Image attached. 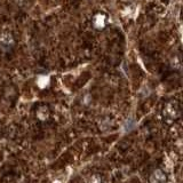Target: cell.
<instances>
[{"label":"cell","instance_id":"6da1fadb","mask_svg":"<svg viewBox=\"0 0 183 183\" xmlns=\"http://www.w3.org/2000/svg\"><path fill=\"white\" fill-rule=\"evenodd\" d=\"M167 176L163 169L156 168L149 176V183H166Z\"/></svg>","mask_w":183,"mask_h":183},{"label":"cell","instance_id":"7a4b0ae2","mask_svg":"<svg viewBox=\"0 0 183 183\" xmlns=\"http://www.w3.org/2000/svg\"><path fill=\"white\" fill-rule=\"evenodd\" d=\"M178 108L174 105V104H167L164 109V114L169 119H174L178 117Z\"/></svg>","mask_w":183,"mask_h":183},{"label":"cell","instance_id":"3957f363","mask_svg":"<svg viewBox=\"0 0 183 183\" xmlns=\"http://www.w3.org/2000/svg\"><path fill=\"white\" fill-rule=\"evenodd\" d=\"M0 42L4 46H10L14 42V39H13V37L9 33H2L0 36Z\"/></svg>","mask_w":183,"mask_h":183},{"label":"cell","instance_id":"277c9868","mask_svg":"<svg viewBox=\"0 0 183 183\" xmlns=\"http://www.w3.org/2000/svg\"><path fill=\"white\" fill-rule=\"evenodd\" d=\"M48 109L47 108H40L38 110V112H37V116H38V118L41 119V120H45L46 118H48Z\"/></svg>","mask_w":183,"mask_h":183},{"label":"cell","instance_id":"5b68a950","mask_svg":"<svg viewBox=\"0 0 183 183\" xmlns=\"http://www.w3.org/2000/svg\"><path fill=\"white\" fill-rule=\"evenodd\" d=\"M95 23H96V25H97V26H100V25H103L104 17H103V16H101V15H97V16H96V19H95Z\"/></svg>","mask_w":183,"mask_h":183},{"label":"cell","instance_id":"8992f818","mask_svg":"<svg viewBox=\"0 0 183 183\" xmlns=\"http://www.w3.org/2000/svg\"><path fill=\"white\" fill-rule=\"evenodd\" d=\"M102 181H101V178L100 176H97V175H94L93 178H92V180H90V183H101Z\"/></svg>","mask_w":183,"mask_h":183}]
</instances>
